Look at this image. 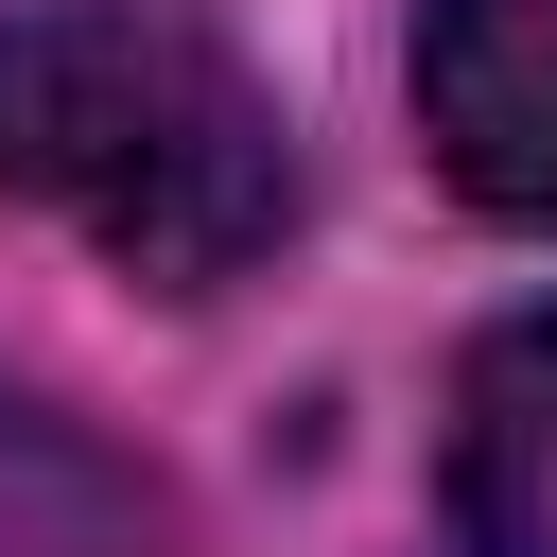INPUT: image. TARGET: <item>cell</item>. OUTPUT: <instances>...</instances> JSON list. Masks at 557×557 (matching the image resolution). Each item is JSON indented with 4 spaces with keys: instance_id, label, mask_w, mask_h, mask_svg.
I'll list each match as a JSON object with an SVG mask.
<instances>
[{
    "instance_id": "1",
    "label": "cell",
    "mask_w": 557,
    "mask_h": 557,
    "mask_svg": "<svg viewBox=\"0 0 557 557\" xmlns=\"http://www.w3.org/2000/svg\"><path fill=\"white\" fill-rule=\"evenodd\" d=\"M0 191L70 209L157 296H209L296 226V139L191 0H0Z\"/></svg>"
},
{
    "instance_id": "4",
    "label": "cell",
    "mask_w": 557,
    "mask_h": 557,
    "mask_svg": "<svg viewBox=\"0 0 557 557\" xmlns=\"http://www.w3.org/2000/svg\"><path fill=\"white\" fill-rule=\"evenodd\" d=\"M0 557H157V487L35 383H0Z\"/></svg>"
},
{
    "instance_id": "3",
    "label": "cell",
    "mask_w": 557,
    "mask_h": 557,
    "mask_svg": "<svg viewBox=\"0 0 557 557\" xmlns=\"http://www.w3.org/2000/svg\"><path fill=\"white\" fill-rule=\"evenodd\" d=\"M435 505H453V557H557V296L470 348Z\"/></svg>"
},
{
    "instance_id": "2",
    "label": "cell",
    "mask_w": 557,
    "mask_h": 557,
    "mask_svg": "<svg viewBox=\"0 0 557 557\" xmlns=\"http://www.w3.org/2000/svg\"><path fill=\"white\" fill-rule=\"evenodd\" d=\"M418 139L487 226H557V0H418Z\"/></svg>"
}]
</instances>
